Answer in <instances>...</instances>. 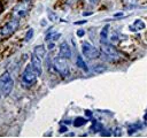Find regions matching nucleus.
<instances>
[{"mask_svg":"<svg viewBox=\"0 0 147 138\" xmlns=\"http://www.w3.org/2000/svg\"><path fill=\"white\" fill-rule=\"evenodd\" d=\"M14 87V80L9 72H3L0 76V98L7 97L10 94Z\"/></svg>","mask_w":147,"mask_h":138,"instance_id":"nucleus-1","label":"nucleus"},{"mask_svg":"<svg viewBox=\"0 0 147 138\" xmlns=\"http://www.w3.org/2000/svg\"><path fill=\"white\" fill-rule=\"evenodd\" d=\"M53 66L55 68V70L62 76V77H67L70 74V69H69V64L67 62V59L63 56H57L54 59L53 61Z\"/></svg>","mask_w":147,"mask_h":138,"instance_id":"nucleus-2","label":"nucleus"},{"mask_svg":"<svg viewBox=\"0 0 147 138\" xmlns=\"http://www.w3.org/2000/svg\"><path fill=\"white\" fill-rule=\"evenodd\" d=\"M101 52L105 54V56L110 60V61H118L121 55L118 53V51L110 44H108L107 41L101 43Z\"/></svg>","mask_w":147,"mask_h":138,"instance_id":"nucleus-3","label":"nucleus"},{"mask_svg":"<svg viewBox=\"0 0 147 138\" xmlns=\"http://www.w3.org/2000/svg\"><path fill=\"white\" fill-rule=\"evenodd\" d=\"M37 76H38V75H37V72L34 71L33 67H32L31 64H28V66L25 67V70H24L23 75H22V84H23L24 86H31V85L36 82Z\"/></svg>","mask_w":147,"mask_h":138,"instance_id":"nucleus-4","label":"nucleus"},{"mask_svg":"<svg viewBox=\"0 0 147 138\" xmlns=\"http://www.w3.org/2000/svg\"><path fill=\"white\" fill-rule=\"evenodd\" d=\"M18 20L16 18V17H14L11 21H9V22H7L1 29H0V34L2 36V37H9V36H11L17 29H18Z\"/></svg>","mask_w":147,"mask_h":138,"instance_id":"nucleus-5","label":"nucleus"},{"mask_svg":"<svg viewBox=\"0 0 147 138\" xmlns=\"http://www.w3.org/2000/svg\"><path fill=\"white\" fill-rule=\"evenodd\" d=\"M82 52H83V54H84L87 59H90V60L96 59V57H99V55H100L99 49H98L96 47H94L92 44H90L88 41H83V43H82Z\"/></svg>","mask_w":147,"mask_h":138,"instance_id":"nucleus-6","label":"nucleus"},{"mask_svg":"<svg viewBox=\"0 0 147 138\" xmlns=\"http://www.w3.org/2000/svg\"><path fill=\"white\" fill-rule=\"evenodd\" d=\"M31 66L33 67V69H34V71L37 72V75L40 76L41 72H42V68H41V59H40L39 56H37L34 53L31 55Z\"/></svg>","mask_w":147,"mask_h":138,"instance_id":"nucleus-7","label":"nucleus"},{"mask_svg":"<svg viewBox=\"0 0 147 138\" xmlns=\"http://www.w3.org/2000/svg\"><path fill=\"white\" fill-rule=\"evenodd\" d=\"M60 56H63L65 59H69L71 56V49H70L69 45L67 44V41H63L60 45Z\"/></svg>","mask_w":147,"mask_h":138,"instance_id":"nucleus-8","label":"nucleus"},{"mask_svg":"<svg viewBox=\"0 0 147 138\" xmlns=\"http://www.w3.org/2000/svg\"><path fill=\"white\" fill-rule=\"evenodd\" d=\"M26 12H28V6H26L25 2H23V3L18 5V6H16L15 9H14V14H15L16 17H22V16H24V15L26 14Z\"/></svg>","mask_w":147,"mask_h":138,"instance_id":"nucleus-9","label":"nucleus"},{"mask_svg":"<svg viewBox=\"0 0 147 138\" xmlns=\"http://www.w3.org/2000/svg\"><path fill=\"white\" fill-rule=\"evenodd\" d=\"M34 54H36L37 56H39L40 59H42V57L45 56V54H46V48H45V46H44V45L36 46V47H34Z\"/></svg>","mask_w":147,"mask_h":138,"instance_id":"nucleus-10","label":"nucleus"},{"mask_svg":"<svg viewBox=\"0 0 147 138\" xmlns=\"http://www.w3.org/2000/svg\"><path fill=\"white\" fill-rule=\"evenodd\" d=\"M145 26H146V25H145V22H144V21H141V20H136L133 26H131L130 30H132V31L142 30V29H145Z\"/></svg>","mask_w":147,"mask_h":138,"instance_id":"nucleus-11","label":"nucleus"},{"mask_svg":"<svg viewBox=\"0 0 147 138\" xmlns=\"http://www.w3.org/2000/svg\"><path fill=\"white\" fill-rule=\"evenodd\" d=\"M108 30H109V26H108V25L103 26V29L101 30V32H100V40H101V43L107 41V38H108Z\"/></svg>","mask_w":147,"mask_h":138,"instance_id":"nucleus-12","label":"nucleus"},{"mask_svg":"<svg viewBox=\"0 0 147 138\" xmlns=\"http://www.w3.org/2000/svg\"><path fill=\"white\" fill-rule=\"evenodd\" d=\"M77 66H78L80 69H83L84 71H87V70H88V68H87V66H86L85 61L83 60V57H82L80 55H78V56H77Z\"/></svg>","mask_w":147,"mask_h":138,"instance_id":"nucleus-13","label":"nucleus"},{"mask_svg":"<svg viewBox=\"0 0 147 138\" xmlns=\"http://www.w3.org/2000/svg\"><path fill=\"white\" fill-rule=\"evenodd\" d=\"M86 122H87L86 118H84V117H77V118H75V121H74V125H75V126H82V125H84Z\"/></svg>","mask_w":147,"mask_h":138,"instance_id":"nucleus-14","label":"nucleus"},{"mask_svg":"<svg viewBox=\"0 0 147 138\" xmlns=\"http://www.w3.org/2000/svg\"><path fill=\"white\" fill-rule=\"evenodd\" d=\"M93 132H98V131H101L102 130V125L98 122H94V124L92 125V129H91Z\"/></svg>","mask_w":147,"mask_h":138,"instance_id":"nucleus-15","label":"nucleus"},{"mask_svg":"<svg viewBox=\"0 0 147 138\" xmlns=\"http://www.w3.org/2000/svg\"><path fill=\"white\" fill-rule=\"evenodd\" d=\"M138 1H139V0H123L124 5L127 6V7H133V6H136V5L138 3Z\"/></svg>","mask_w":147,"mask_h":138,"instance_id":"nucleus-16","label":"nucleus"},{"mask_svg":"<svg viewBox=\"0 0 147 138\" xmlns=\"http://www.w3.org/2000/svg\"><path fill=\"white\" fill-rule=\"evenodd\" d=\"M60 33H54V34H47L46 37V40H49V39H53V40H57L60 38Z\"/></svg>","mask_w":147,"mask_h":138,"instance_id":"nucleus-17","label":"nucleus"},{"mask_svg":"<svg viewBox=\"0 0 147 138\" xmlns=\"http://www.w3.org/2000/svg\"><path fill=\"white\" fill-rule=\"evenodd\" d=\"M32 36H33V29H29L26 34H25V41H29L32 38Z\"/></svg>","mask_w":147,"mask_h":138,"instance_id":"nucleus-18","label":"nucleus"},{"mask_svg":"<svg viewBox=\"0 0 147 138\" xmlns=\"http://www.w3.org/2000/svg\"><path fill=\"white\" fill-rule=\"evenodd\" d=\"M84 33H85V31H84L83 29H79V30L77 31V36H78V37H83Z\"/></svg>","mask_w":147,"mask_h":138,"instance_id":"nucleus-19","label":"nucleus"},{"mask_svg":"<svg viewBox=\"0 0 147 138\" xmlns=\"http://www.w3.org/2000/svg\"><path fill=\"white\" fill-rule=\"evenodd\" d=\"M68 129H67V126H64V125H62L61 128H60V132H65Z\"/></svg>","mask_w":147,"mask_h":138,"instance_id":"nucleus-20","label":"nucleus"},{"mask_svg":"<svg viewBox=\"0 0 147 138\" xmlns=\"http://www.w3.org/2000/svg\"><path fill=\"white\" fill-rule=\"evenodd\" d=\"M53 47H54V43H49V45H48V48H49V49H52Z\"/></svg>","mask_w":147,"mask_h":138,"instance_id":"nucleus-21","label":"nucleus"},{"mask_svg":"<svg viewBox=\"0 0 147 138\" xmlns=\"http://www.w3.org/2000/svg\"><path fill=\"white\" fill-rule=\"evenodd\" d=\"M84 23H86V21H78V22H76V24H84Z\"/></svg>","mask_w":147,"mask_h":138,"instance_id":"nucleus-22","label":"nucleus"},{"mask_svg":"<svg viewBox=\"0 0 147 138\" xmlns=\"http://www.w3.org/2000/svg\"><path fill=\"white\" fill-rule=\"evenodd\" d=\"M88 1H90L91 3H96V2L99 1V0H88Z\"/></svg>","mask_w":147,"mask_h":138,"instance_id":"nucleus-23","label":"nucleus"},{"mask_svg":"<svg viewBox=\"0 0 147 138\" xmlns=\"http://www.w3.org/2000/svg\"><path fill=\"white\" fill-rule=\"evenodd\" d=\"M28 1H30V0H23V2H28Z\"/></svg>","mask_w":147,"mask_h":138,"instance_id":"nucleus-24","label":"nucleus"}]
</instances>
